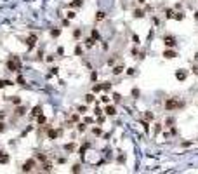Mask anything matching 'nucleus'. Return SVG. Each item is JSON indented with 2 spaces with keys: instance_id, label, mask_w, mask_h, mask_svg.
Wrapping results in <instances>:
<instances>
[{
  "instance_id": "obj_1",
  "label": "nucleus",
  "mask_w": 198,
  "mask_h": 174,
  "mask_svg": "<svg viewBox=\"0 0 198 174\" xmlns=\"http://www.w3.org/2000/svg\"><path fill=\"white\" fill-rule=\"evenodd\" d=\"M163 106L167 112H174V110H179V108H184V101H177L175 98H167Z\"/></svg>"
},
{
  "instance_id": "obj_2",
  "label": "nucleus",
  "mask_w": 198,
  "mask_h": 174,
  "mask_svg": "<svg viewBox=\"0 0 198 174\" xmlns=\"http://www.w3.org/2000/svg\"><path fill=\"white\" fill-rule=\"evenodd\" d=\"M5 66H7L9 71H16V73H19V71H21V61H19V57L18 56H12L11 59H7Z\"/></svg>"
},
{
  "instance_id": "obj_3",
  "label": "nucleus",
  "mask_w": 198,
  "mask_h": 174,
  "mask_svg": "<svg viewBox=\"0 0 198 174\" xmlns=\"http://www.w3.org/2000/svg\"><path fill=\"white\" fill-rule=\"evenodd\" d=\"M35 167H36V158H28V160L23 164L21 171H23V172H31Z\"/></svg>"
},
{
  "instance_id": "obj_4",
  "label": "nucleus",
  "mask_w": 198,
  "mask_h": 174,
  "mask_svg": "<svg viewBox=\"0 0 198 174\" xmlns=\"http://www.w3.org/2000/svg\"><path fill=\"white\" fill-rule=\"evenodd\" d=\"M63 134V129H47V137L49 139H57V137H59Z\"/></svg>"
},
{
  "instance_id": "obj_5",
  "label": "nucleus",
  "mask_w": 198,
  "mask_h": 174,
  "mask_svg": "<svg viewBox=\"0 0 198 174\" xmlns=\"http://www.w3.org/2000/svg\"><path fill=\"white\" fill-rule=\"evenodd\" d=\"M163 57L165 59H174V57H177V52L174 50V47H167L163 50Z\"/></svg>"
},
{
  "instance_id": "obj_6",
  "label": "nucleus",
  "mask_w": 198,
  "mask_h": 174,
  "mask_svg": "<svg viewBox=\"0 0 198 174\" xmlns=\"http://www.w3.org/2000/svg\"><path fill=\"white\" fill-rule=\"evenodd\" d=\"M36 42H38V37H36V35H30V37L26 38V45H28V49H33L35 45H36Z\"/></svg>"
},
{
  "instance_id": "obj_7",
  "label": "nucleus",
  "mask_w": 198,
  "mask_h": 174,
  "mask_svg": "<svg viewBox=\"0 0 198 174\" xmlns=\"http://www.w3.org/2000/svg\"><path fill=\"white\" fill-rule=\"evenodd\" d=\"M163 44H165V47H175V37H172V35H167V37L163 38Z\"/></svg>"
},
{
  "instance_id": "obj_8",
  "label": "nucleus",
  "mask_w": 198,
  "mask_h": 174,
  "mask_svg": "<svg viewBox=\"0 0 198 174\" xmlns=\"http://www.w3.org/2000/svg\"><path fill=\"white\" fill-rule=\"evenodd\" d=\"M175 78H177V80H186L188 78V70H177L175 71Z\"/></svg>"
},
{
  "instance_id": "obj_9",
  "label": "nucleus",
  "mask_w": 198,
  "mask_h": 174,
  "mask_svg": "<svg viewBox=\"0 0 198 174\" xmlns=\"http://www.w3.org/2000/svg\"><path fill=\"white\" fill-rule=\"evenodd\" d=\"M104 113L109 115V117H113V115H116V108L113 105H108V106H104Z\"/></svg>"
},
{
  "instance_id": "obj_10",
  "label": "nucleus",
  "mask_w": 198,
  "mask_h": 174,
  "mask_svg": "<svg viewBox=\"0 0 198 174\" xmlns=\"http://www.w3.org/2000/svg\"><path fill=\"white\" fill-rule=\"evenodd\" d=\"M64 151H68V153H73V151H75L77 150V144L75 143H68V144H64Z\"/></svg>"
},
{
  "instance_id": "obj_11",
  "label": "nucleus",
  "mask_w": 198,
  "mask_h": 174,
  "mask_svg": "<svg viewBox=\"0 0 198 174\" xmlns=\"http://www.w3.org/2000/svg\"><path fill=\"white\" fill-rule=\"evenodd\" d=\"M123 70H125V68H123V64H115L111 71H113V75H120Z\"/></svg>"
},
{
  "instance_id": "obj_12",
  "label": "nucleus",
  "mask_w": 198,
  "mask_h": 174,
  "mask_svg": "<svg viewBox=\"0 0 198 174\" xmlns=\"http://www.w3.org/2000/svg\"><path fill=\"white\" fill-rule=\"evenodd\" d=\"M9 160H11L9 153H4V151H0V164H7Z\"/></svg>"
},
{
  "instance_id": "obj_13",
  "label": "nucleus",
  "mask_w": 198,
  "mask_h": 174,
  "mask_svg": "<svg viewBox=\"0 0 198 174\" xmlns=\"http://www.w3.org/2000/svg\"><path fill=\"white\" fill-rule=\"evenodd\" d=\"M84 99H85V103H87V105H90V103H94L96 96H94L92 92H89V94H85V96H84Z\"/></svg>"
},
{
  "instance_id": "obj_14",
  "label": "nucleus",
  "mask_w": 198,
  "mask_h": 174,
  "mask_svg": "<svg viewBox=\"0 0 198 174\" xmlns=\"http://www.w3.org/2000/svg\"><path fill=\"white\" fill-rule=\"evenodd\" d=\"M89 148H90V143H84L82 146H80V150H78V153H80V155L84 157V155H85V151L89 150Z\"/></svg>"
},
{
  "instance_id": "obj_15",
  "label": "nucleus",
  "mask_w": 198,
  "mask_h": 174,
  "mask_svg": "<svg viewBox=\"0 0 198 174\" xmlns=\"http://www.w3.org/2000/svg\"><path fill=\"white\" fill-rule=\"evenodd\" d=\"M40 167H42V169H40L42 172H50V171H52V164H47V162H43V164L40 165Z\"/></svg>"
},
{
  "instance_id": "obj_16",
  "label": "nucleus",
  "mask_w": 198,
  "mask_h": 174,
  "mask_svg": "<svg viewBox=\"0 0 198 174\" xmlns=\"http://www.w3.org/2000/svg\"><path fill=\"white\" fill-rule=\"evenodd\" d=\"M14 112H16V115H18V117H19V115H21V117H23V115L26 113V108H24L23 105H18V108H16V110H14Z\"/></svg>"
},
{
  "instance_id": "obj_17",
  "label": "nucleus",
  "mask_w": 198,
  "mask_h": 174,
  "mask_svg": "<svg viewBox=\"0 0 198 174\" xmlns=\"http://www.w3.org/2000/svg\"><path fill=\"white\" fill-rule=\"evenodd\" d=\"M40 113H42V106H40V105L33 106V110H31V117H38Z\"/></svg>"
},
{
  "instance_id": "obj_18",
  "label": "nucleus",
  "mask_w": 198,
  "mask_h": 174,
  "mask_svg": "<svg viewBox=\"0 0 198 174\" xmlns=\"http://www.w3.org/2000/svg\"><path fill=\"white\" fill-rule=\"evenodd\" d=\"M61 35V28H52V30H50V37L52 38H57Z\"/></svg>"
},
{
  "instance_id": "obj_19",
  "label": "nucleus",
  "mask_w": 198,
  "mask_h": 174,
  "mask_svg": "<svg viewBox=\"0 0 198 174\" xmlns=\"http://www.w3.org/2000/svg\"><path fill=\"white\" fill-rule=\"evenodd\" d=\"M84 42H85V47H94V44H96V38L89 37V38H85Z\"/></svg>"
},
{
  "instance_id": "obj_20",
  "label": "nucleus",
  "mask_w": 198,
  "mask_h": 174,
  "mask_svg": "<svg viewBox=\"0 0 198 174\" xmlns=\"http://www.w3.org/2000/svg\"><path fill=\"white\" fill-rule=\"evenodd\" d=\"M82 4H84V0H73V2L70 4V7L71 9H75V7L78 9V7H82Z\"/></svg>"
},
{
  "instance_id": "obj_21",
  "label": "nucleus",
  "mask_w": 198,
  "mask_h": 174,
  "mask_svg": "<svg viewBox=\"0 0 198 174\" xmlns=\"http://www.w3.org/2000/svg\"><path fill=\"white\" fill-rule=\"evenodd\" d=\"M144 11H141V9H136L134 11V18H137V19H141V18H144Z\"/></svg>"
},
{
  "instance_id": "obj_22",
  "label": "nucleus",
  "mask_w": 198,
  "mask_h": 174,
  "mask_svg": "<svg viewBox=\"0 0 198 174\" xmlns=\"http://www.w3.org/2000/svg\"><path fill=\"white\" fill-rule=\"evenodd\" d=\"M106 18V14H104V11H97L96 12V21H102Z\"/></svg>"
},
{
  "instance_id": "obj_23",
  "label": "nucleus",
  "mask_w": 198,
  "mask_h": 174,
  "mask_svg": "<svg viewBox=\"0 0 198 174\" xmlns=\"http://www.w3.org/2000/svg\"><path fill=\"white\" fill-rule=\"evenodd\" d=\"M101 89L108 92V91H111V82H104V84H101Z\"/></svg>"
},
{
  "instance_id": "obj_24",
  "label": "nucleus",
  "mask_w": 198,
  "mask_h": 174,
  "mask_svg": "<svg viewBox=\"0 0 198 174\" xmlns=\"http://www.w3.org/2000/svg\"><path fill=\"white\" fill-rule=\"evenodd\" d=\"M35 158H36V160H40V162H45L47 160V155L45 153H35Z\"/></svg>"
},
{
  "instance_id": "obj_25",
  "label": "nucleus",
  "mask_w": 198,
  "mask_h": 174,
  "mask_svg": "<svg viewBox=\"0 0 198 174\" xmlns=\"http://www.w3.org/2000/svg\"><path fill=\"white\" fill-rule=\"evenodd\" d=\"M45 122H47V118H45V117H43V115L40 113V115H38V118H36V124H38V125H43Z\"/></svg>"
},
{
  "instance_id": "obj_26",
  "label": "nucleus",
  "mask_w": 198,
  "mask_h": 174,
  "mask_svg": "<svg viewBox=\"0 0 198 174\" xmlns=\"http://www.w3.org/2000/svg\"><path fill=\"white\" fill-rule=\"evenodd\" d=\"M130 96H134V98H139V96H141V91H139L137 87H134V89L130 91Z\"/></svg>"
},
{
  "instance_id": "obj_27",
  "label": "nucleus",
  "mask_w": 198,
  "mask_h": 174,
  "mask_svg": "<svg viewBox=\"0 0 198 174\" xmlns=\"http://www.w3.org/2000/svg\"><path fill=\"white\" fill-rule=\"evenodd\" d=\"M165 18H167V19H172V18H174V9H167V11H165Z\"/></svg>"
},
{
  "instance_id": "obj_28",
  "label": "nucleus",
  "mask_w": 198,
  "mask_h": 174,
  "mask_svg": "<svg viewBox=\"0 0 198 174\" xmlns=\"http://www.w3.org/2000/svg\"><path fill=\"white\" fill-rule=\"evenodd\" d=\"M73 37L80 38V37H82V30H80V28H75V30H73Z\"/></svg>"
},
{
  "instance_id": "obj_29",
  "label": "nucleus",
  "mask_w": 198,
  "mask_h": 174,
  "mask_svg": "<svg viewBox=\"0 0 198 174\" xmlns=\"http://www.w3.org/2000/svg\"><path fill=\"white\" fill-rule=\"evenodd\" d=\"M113 101H115V103H120V101H122V94L120 92H115L113 94Z\"/></svg>"
},
{
  "instance_id": "obj_30",
  "label": "nucleus",
  "mask_w": 198,
  "mask_h": 174,
  "mask_svg": "<svg viewBox=\"0 0 198 174\" xmlns=\"http://www.w3.org/2000/svg\"><path fill=\"white\" fill-rule=\"evenodd\" d=\"M174 19L182 21V19H184V14H182V12H174Z\"/></svg>"
},
{
  "instance_id": "obj_31",
  "label": "nucleus",
  "mask_w": 198,
  "mask_h": 174,
  "mask_svg": "<svg viewBox=\"0 0 198 174\" xmlns=\"http://www.w3.org/2000/svg\"><path fill=\"white\" fill-rule=\"evenodd\" d=\"M77 129H78V130H80V132H84V130H85V129H87V124H85V122H80V124H78V125H77Z\"/></svg>"
},
{
  "instance_id": "obj_32",
  "label": "nucleus",
  "mask_w": 198,
  "mask_h": 174,
  "mask_svg": "<svg viewBox=\"0 0 198 174\" xmlns=\"http://www.w3.org/2000/svg\"><path fill=\"white\" fill-rule=\"evenodd\" d=\"M174 124H175V120H174V118H172V117H168V118H167V120H165V125H168V127H172V125H174Z\"/></svg>"
},
{
  "instance_id": "obj_33",
  "label": "nucleus",
  "mask_w": 198,
  "mask_h": 174,
  "mask_svg": "<svg viewBox=\"0 0 198 174\" xmlns=\"http://www.w3.org/2000/svg\"><path fill=\"white\" fill-rule=\"evenodd\" d=\"M77 112H78V115L87 113V106H78V108H77Z\"/></svg>"
},
{
  "instance_id": "obj_34",
  "label": "nucleus",
  "mask_w": 198,
  "mask_h": 174,
  "mask_svg": "<svg viewBox=\"0 0 198 174\" xmlns=\"http://www.w3.org/2000/svg\"><path fill=\"white\" fill-rule=\"evenodd\" d=\"M90 37H92V38H96V40H99V38H101V37H99V31H97V30H92V31H90Z\"/></svg>"
},
{
  "instance_id": "obj_35",
  "label": "nucleus",
  "mask_w": 198,
  "mask_h": 174,
  "mask_svg": "<svg viewBox=\"0 0 198 174\" xmlns=\"http://www.w3.org/2000/svg\"><path fill=\"white\" fill-rule=\"evenodd\" d=\"M82 54H84V49L80 47V45H77L75 47V56H82Z\"/></svg>"
},
{
  "instance_id": "obj_36",
  "label": "nucleus",
  "mask_w": 198,
  "mask_h": 174,
  "mask_svg": "<svg viewBox=\"0 0 198 174\" xmlns=\"http://www.w3.org/2000/svg\"><path fill=\"white\" fill-rule=\"evenodd\" d=\"M16 84H18V85H24L26 82H24V78L21 77V75H18V78H16Z\"/></svg>"
},
{
  "instance_id": "obj_37",
  "label": "nucleus",
  "mask_w": 198,
  "mask_h": 174,
  "mask_svg": "<svg viewBox=\"0 0 198 174\" xmlns=\"http://www.w3.org/2000/svg\"><path fill=\"white\" fill-rule=\"evenodd\" d=\"M5 130H7V124L4 120H0V132H5Z\"/></svg>"
},
{
  "instance_id": "obj_38",
  "label": "nucleus",
  "mask_w": 198,
  "mask_h": 174,
  "mask_svg": "<svg viewBox=\"0 0 198 174\" xmlns=\"http://www.w3.org/2000/svg\"><path fill=\"white\" fill-rule=\"evenodd\" d=\"M144 120H148V122L153 120V113H151V112H146V113H144Z\"/></svg>"
},
{
  "instance_id": "obj_39",
  "label": "nucleus",
  "mask_w": 198,
  "mask_h": 174,
  "mask_svg": "<svg viewBox=\"0 0 198 174\" xmlns=\"http://www.w3.org/2000/svg\"><path fill=\"white\" fill-rule=\"evenodd\" d=\"M80 171H82V167H80V164H75V165L71 167V172H80Z\"/></svg>"
},
{
  "instance_id": "obj_40",
  "label": "nucleus",
  "mask_w": 198,
  "mask_h": 174,
  "mask_svg": "<svg viewBox=\"0 0 198 174\" xmlns=\"http://www.w3.org/2000/svg\"><path fill=\"white\" fill-rule=\"evenodd\" d=\"M162 132V124H155V136Z\"/></svg>"
},
{
  "instance_id": "obj_41",
  "label": "nucleus",
  "mask_w": 198,
  "mask_h": 174,
  "mask_svg": "<svg viewBox=\"0 0 198 174\" xmlns=\"http://www.w3.org/2000/svg\"><path fill=\"white\" fill-rule=\"evenodd\" d=\"M5 85H12V82H11V80H0V89L5 87Z\"/></svg>"
},
{
  "instance_id": "obj_42",
  "label": "nucleus",
  "mask_w": 198,
  "mask_h": 174,
  "mask_svg": "<svg viewBox=\"0 0 198 174\" xmlns=\"http://www.w3.org/2000/svg\"><path fill=\"white\" fill-rule=\"evenodd\" d=\"M11 101H12L14 105H21V99H19L18 96H12V98H11Z\"/></svg>"
},
{
  "instance_id": "obj_43",
  "label": "nucleus",
  "mask_w": 198,
  "mask_h": 174,
  "mask_svg": "<svg viewBox=\"0 0 198 174\" xmlns=\"http://www.w3.org/2000/svg\"><path fill=\"white\" fill-rule=\"evenodd\" d=\"M101 101H102L104 105H108V103H109V98L106 96V94H102V96H101Z\"/></svg>"
},
{
  "instance_id": "obj_44",
  "label": "nucleus",
  "mask_w": 198,
  "mask_h": 174,
  "mask_svg": "<svg viewBox=\"0 0 198 174\" xmlns=\"http://www.w3.org/2000/svg\"><path fill=\"white\" fill-rule=\"evenodd\" d=\"M92 134L99 136V134H101V127H92Z\"/></svg>"
},
{
  "instance_id": "obj_45",
  "label": "nucleus",
  "mask_w": 198,
  "mask_h": 174,
  "mask_svg": "<svg viewBox=\"0 0 198 174\" xmlns=\"http://www.w3.org/2000/svg\"><path fill=\"white\" fill-rule=\"evenodd\" d=\"M92 91H94V92H99V91H102V89H101V84H96V85L92 87Z\"/></svg>"
},
{
  "instance_id": "obj_46",
  "label": "nucleus",
  "mask_w": 198,
  "mask_h": 174,
  "mask_svg": "<svg viewBox=\"0 0 198 174\" xmlns=\"http://www.w3.org/2000/svg\"><path fill=\"white\" fill-rule=\"evenodd\" d=\"M143 127H144V130H146V132L150 130V124H148V120H144V122H143Z\"/></svg>"
},
{
  "instance_id": "obj_47",
  "label": "nucleus",
  "mask_w": 198,
  "mask_h": 174,
  "mask_svg": "<svg viewBox=\"0 0 198 174\" xmlns=\"http://www.w3.org/2000/svg\"><path fill=\"white\" fill-rule=\"evenodd\" d=\"M127 75H136V68H127Z\"/></svg>"
},
{
  "instance_id": "obj_48",
  "label": "nucleus",
  "mask_w": 198,
  "mask_h": 174,
  "mask_svg": "<svg viewBox=\"0 0 198 174\" xmlns=\"http://www.w3.org/2000/svg\"><path fill=\"white\" fill-rule=\"evenodd\" d=\"M57 56H64V49L63 47H57Z\"/></svg>"
},
{
  "instance_id": "obj_49",
  "label": "nucleus",
  "mask_w": 198,
  "mask_h": 174,
  "mask_svg": "<svg viewBox=\"0 0 198 174\" xmlns=\"http://www.w3.org/2000/svg\"><path fill=\"white\" fill-rule=\"evenodd\" d=\"M116 160H118L120 164H123V162H125V155H120L118 158H116Z\"/></svg>"
},
{
  "instance_id": "obj_50",
  "label": "nucleus",
  "mask_w": 198,
  "mask_h": 174,
  "mask_svg": "<svg viewBox=\"0 0 198 174\" xmlns=\"http://www.w3.org/2000/svg\"><path fill=\"white\" fill-rule=\"evenodd\" d=\"M75 16H77V14L73 12V11H70V12H68V19H73V18H75Z\"/></svg>"
},
{
  "instance_id": "obj_51",
  "label": "nucleus",
  "mask_w": 198,
  "mask_h": 174,
  "mask_svg": "<svg viewBox=\"0 0 198 174\" xmlns=\"http://www.w3.org/2000/svg\"><path fill=\"white\" fill-rule=\"evenodd\" d=\"M57 70H59V68H57V66H54L52 70H50V75H56V73H57ZM50 75H49V77H50Z\"/></svg>"
},
{
  "instance_id": "obj_52",
  "label": "nucleus",
  "mask_w": 198,
  "mask_h": 174,
  "mask_svg": "<svg viewBox=\"0 0 198 174\" xmlns=\"http://www.w3.org/2000/svg\"><path fill=\"white\" fill-rule=\"evenodd\" d=\"M84 122H85V124H92V122H94V120H92L90 117H85V118H84Z\"/></svg>"
},
{
  "instance_id": "obj_53",
  "label": "nucleus",
  "mask_w": 198,
  "mask_h": 174,
  "mask_svg": "<svg viewBox=\"0 0 198 174\" xmlns=\"http://www.w3.org/2000/svg\"><path fill=\"white\" fill-rule=\"evenodd\" d=\"M94 113H96V115H97V117H99V115H102V112H101V108H99V106L96 108V110H94Z\"/></svg>"
},
{
  "instance_id": "obj_54",
  "label": "nucleus",
  "mask_w": 198,
  "mask_h": 174,
  "mask_svg": "<svg viewBox=\"0 0 198 174\" xmlns=\"http://www.w3.org/2000/svg\"><path fill=\"white\" fill-rule=\"evenodd\" d=\"M45 61H47V63H52V61H54V56H47Z\"/></svg>"
},
{
  "instance_id": "obj_55",
  "label": "nucleus",
  "mask_w": 198,
  "mask_h": 174,
  "mask_svg": "<svg viewBox=\"0 0 198 174\" xmlns=\"http://www.w3.org/2000/svg\"><path fill=\"white\" fill-rule=\"evenodd\" d=\"M57 162H59V164H64V162H66V157H59V158H57Z\"/></svg>"
},
{
  "instance_id": "obj_56",
  "label": "nucleus",
  "mask_w": 198,
  "mask_h": 174,
  "mask_svg": "<svg viewBox=\"0 0 198 174\" xmlns=\"http://www.w3.org/2000/svg\"><path fill=\"white\" fill-rule=\"evenodd\" d=\"M63 26H70V19H63Z\"/></svg>"
},
{
  "instance_id": "obj_57",
  "label": "nucleus",
  "mask_w": 198,
  "mask_h": 174,
  "mask_svg": "<svg viewBox=\"0 0 198 174\" xmlns=\"http://www.w3.org/2000/svg\"><path fill=\"white\" fill-rule=\"evenodd\" d=\"M90 78H92V80H96V78H97V73H96V71H92V75H90Z\"/></svg>"
},
{
  "instance_id": "obj_58",
  "label": "nucleus",
  "mask_w": 198,
  "mask_h": 174,
  "mask_svg": "<svg viewBox=\"0 0 198 174\" xmlns=\"http://www.w3.org/2000/svg\"><path fill=\"white\" fill-rule=\"evenodd\" d=\"M102 122H104V117H101V115H99V118H97V124H102Z\"/></svg>"
},
{
  "instance_id": "obj_59",
  "label": "nucleus",
  "mask_w": 198,
  "mask_h": 174,
  "mask_svg": "<svg viewBox=\"0 0 198 174\" xmlns=\"http://www.w3.org/2000/svg\"><path fill=\"white\" fill-rule=\"evenodd\" d=\"M71 120H75V122H78V113H75V115H73V117H71Z\"/></svg>"
},
{
  "instance_id": "obj_60",
  "label": "nucleus",
  "mask_w": 198,
  "mask_h": 174,
  "mask_svg": "<svg viewBox=\"0 0 198 174\" xmlns=\"http://www.w3.org/2000/svg\"><path fill=\"white\" fill-rule=\"evenodd\" d=\"M5 118V112H0V120H4Z\"/></svg>"
},
{
  "instance_id": "obj_61",
  "label": "nucleus",
  "mask_w": 198,
  "mask_h": 174,
  "mask_svg": "<svg viewBox=\"0 0 198 174\" xmlns=\"http://www.w3.org/2000/svg\"><path fill=\"white\" fill-rule=\"evenodd\" d=\"M193 73H195V75H198V66H193Z\"/></svg>"
},
{
  "instance_id": "obj_62",
  "label": "nucleus",
  "mask_w": 198,
  "mask_h": 174,
  "mask_svg": "<svg viewBox=\"0 0 198 174\" xmlns=\"http://www.w3.org/2000/svg\"><path fill=\"white\" fill-rule=\"evenodd\" d=\"M137 2H139V4H146V0H137Z\"/></svg>"
},
{
  "instance_id": "obj_63",
  "label": "nucleus",
  "mask_w": 198,
  "mask_h": 174,
  "mask_svg": "<svg viewBox=\"0 0 198 174\" xmlns=\"http://www.w3.org/2000/svg\"><path fill=\"white\" fill-rule=\"evenodd\" d=\"M195 19H196V21H198V12H195Z\"/></svg>"
},
{
  "instance_id": "obj_64",
  "label": "nucleus",
  "mask_w": 198,
  "mask_h": 174,
  "mask_svg": "<svg viewBox=\"0 0 198 174\" xmlns=\"http://www.w3.org/2000/svg\"><path fill=\"white\" fill-rule=\"evenodd\" d=\"M195 59H196V61H198V52H196V54H195Z\"/></svg>"
}]
</instances>
